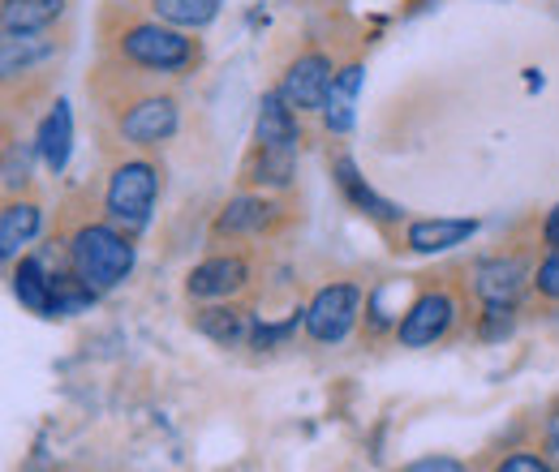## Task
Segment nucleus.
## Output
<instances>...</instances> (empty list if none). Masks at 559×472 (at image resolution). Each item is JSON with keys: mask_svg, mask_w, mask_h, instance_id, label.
I'll return each mask as SVG.
<instances>
[{"mask_svg": "<svg viewBox=\"0 0 559 472\" xmlns=\"http://www.w3.org/2000/svg\"><path fill=\"white\" fill-rule=\"evenodd\" d=\"M39 232V206L35 203H9L0 210V254L17 258L22 245H31Z\"/></svg>", "mask_w": 559, "mask_h": 472, "instance_id": "18", "label": "nucleus"}, {"mask_svg": "<svg viewBox=\"0 0 559 472\" xmlns=\"http://www.w3.org/2000/svg\"><path fill=\"white\" fill-rule=\"evenodd\" d=\"M521 283H525V267L512 263V258H490V263L478 267V279H474V288H478V296L487 305H512Z\"/></svg>", "mask_w": 559, "mask_h": 472, "instance_id": "16", "label": "nucleus"}, {"mask_svg": "<svg viewBox=\"0 0 559 472\" xmlns=\"http://www.w3.org/2000/svg\"><path fill=\"white\" fill-rule=\"evenodd\" d=\"M26 181H31V155L17 150V142H13L9 155H4V190L13 194V190H22Z\"/></svg>", "mask_w": 559, "mask_h": 472, "instance_id": "23", "label": "nucleus"}, {"mask_svg": "<svg viewBox=\"0 0 559 472\" xmlns=\"http://www.w3.org/2000/svg\"><path fill=\"white\" fill-rule=\"evenodd\" d=\"M293 168H297V150H280V146H259L254 159H250V181L254 185H288L293 181Z\"/></svg>", "mask_w": 559, "mask_h": 472, "instance_id": "21", "label": "nucleus"}, {"mask_svg": "<svg viewBox=\"0 0 559 472\" xmlns=\"http://www.w3.org/2000/svg\"><path fill=\"white\" fill-rule=\"evenodd\" d=\"M121 57L130 65L151 69V73H181L199 61V48L194 39L181 35V26H168V22H139V26H126L121 39H117Z\"/></svg>", "mask_w": 559, "mask_h": 472, "instance_id": "2", "label": "nucleus"}, {"mask_svg": "<svg viewBox=\"0 0 559 472\" xmlns=\"http://www.w3.org/2000/svg\"><path fill=\"white\" fill-rule=\"evenodd\" d=\"M254 137L259 146H280V150H297L301 142V125H297V108L280 95V90H267L259 99V117H254Z\"/></svg>", "mask_w": 559, "mask_h": 472, "instance_id": "7", "label": "nucleus"}, {"mask_svg": "<svg viewBox=\"0 0 559 472\" xmlns=\"http://www.w3.org/2000/svg\"><path fill=\"white\" fill-rule=\"evenodd\" d=\"M547 447H551V456L559 460V416H551V425H547Z\"/></svg>", "mask_w": 559, "mask_h": 472, "instance_id": "29", "label": "nucleus"}, {"mask_svg": "<svg viewBox=\"0 0 559 472\" xmlns=\"http://www.w3.org/2000/svg\"><path fill=\"white\" fill-rule=\"evenodd\" d=\"M332 82H336L332 57H323V52H301L293 65L284 69L280 95H284L297 112H323V99H328Z\"/></svg>", "mask_w": 559, "mask_h": 472, "instance_id": "4", "label": "nucleus"}, {"mask_svg": "<svg viewBox=\"0 0 559 472\" xmlns=\"http://www.w3.org/2000/svg\"><path fill=\"white\" fill-rule=\"evenodd\" d=\"M499 472H551L547 460H538V456H512V460H503Z\"/></svg>", "mask_w": 559, "mask_h": 472, "instance_id": "26", "label": "nucleus"}, {"mask_svg": "<svg viewBox=\"0 0 559 472\" xmlns=\"http://www.w3.org/2000/svg\"><path fill=\"white\" fill-rule=\"evenodd\" d=\"M405 472H465V464H456V460H448V456H430V460L409 464Z\"/></svg>", "mask_w": 559, "mask_h": 472, "instance_id": "27", "label": "nucleus"}, {"mask_svg": "<svg viewBox=\"0 0 559 472\" xmlns=\"http://www.w3.org/2000/svg\"><path fill=\"white\" fill-rule=\"evenodd\" d=\"M357 301H361V292H357L353 283H332V288H323V292L310 301V310H306V331H310V339L336 343V339L349 336L353 318H357Z\"/></svg>", "mask_w": 559, "mask_h": 472, "instance_id": "5", "label": "nucleus"}, {"mask_svg": "<svg viewBox=\"0 0 559 472\" xmlns=\"http://www.w3.org/2000/svg\"><path fill=\"white\" fill-rule=\"evenodd\" d=\"M512 331V305H490L487 323H483V339H503Z\"/></svg>", "mask_w": 559, "mask_h": 472, "instance_id": "25", "label": "nucleus"}, {"mask_svg": "<svg viewBox=\"0 0 559 472\" xmlns=\"http://www.w3.org/2000/svg\"><path fill=\"white\" fill-rule=\"evenodd\" d=\"M44 35H48V31H44ZM44 35H4V48H0V69H4V77L31 73L39 61H48V57L57 52V44L44 39Z\"/></svg>", "mask_w": 559, "mask_h": 472, "instance_id": "17", "label": "nucleus"}, {"mask_svg": "<svg viewBox=\"0 0 559 472\" xmlns=\"http://www.w3.org/2000/svg\"><path fill=\"white\" fill-rule=\"evenodd\" d=\"M155 194H159V172H155L146 159H126V164L112 168L104 203H108V215H112L121 228L139 232V228H146V219H151Z\"/></svg>", "mask_w": 559, "mask_h": 472, "instance_id": "3", "label": "nucleus"}, {"mask_svg": "<svg viewBox=\"0 0 559 472\" xmlns=\"http://www.w3.org/2000/svg\"><path fill=\"white\" fill-rule=\"evenodd\" d=\"M246 279H250V267L241 258H211L190 270V292L194 296H228V292L246 288Z\"/></svg>", "mask_w": 559, "mask_h": 472, "instance_id": "14", "label": "nucleus"}, {"mask_svg": "<svg viewBox=\"0 0 559 472\" xmlns=\"http://www.w3.org/2000/svg\"><path fill=\"white\" fill-rule=\"evenodd\" d=\"M70 263H73V275H78L86 288L108 292V288H117V283L134 270V245H130V237H121V232L108 228V223H86V228L73 237Z\"/></svg>", "mask_w": 559, "mask_h": 472, "instance_id": "1", "label": "nucleus"}, {"mask_svg": "<svg viewBox=\"0 0 559 472\" xmlns=\"http://www.w3.org/2000/svg\"><path fill=\"white\" fill-rule=\"evenodd\" d=\"M538 292L551 296V301H559V245H551L547 263L538 267Z\"/></svg>", "mask_w": 559, "mask_h": 472, "instance_id": "24", "label": "nucleus"}, {"mask_svg": "<svg viewBox=\"0 0 559 472\" xmlns=\"http://www.w3.org/2000/svg\"><path fill=\"white\" fill-rule=\"evenodd\" d=\"M181 117H177V99L168 95H151V99H139L126 117H121V137L134 142V146H159L177 134Z\"/></svg>", "mask_w": 559, "mask_h": 472, "instance_id": "6", "label": "nucleus"}, {"mask_svg": "<svg viewBox=\"0 0 559 472\" xmlns=\"http://www.w3.org/2000/svg\"><path fill=\"white\" fill-rule=\"evenodd\" d=\"M13 292H17V301H22L31 314H44V318H52L57 283H52V275L39 267L35 258H22V263L13 267Z\"/></svg>", "mask_w": 559, "mask_h": 472, "instance_id": "15", "label": "nucleus"}, {"mask_svg": "<svg viewBox=\"0 0 559 472\" xmlns=\"http://www.w3.org/2000/svg\"><path fill=\"white\" fill-rule=\"evenodd\" d=\"M219 4L224 0H151V13L168 26H181V31H203L219 17Z\"/></svg>", "mask_w": 559, "mask_h": 472, "instance_id": "19", "label": "nucleus"}, {"mask_svg": "<svg viewBox=\"0 0 559 472\" xmlns=\"http://www.w3.org/2000/svg\"><path fill=\"white\" fill-rule=\"evenodd\" d=\"M199 331L211 336L215 343H254L259 336V327L250 323V314L246 310H203L199 314Z\"/></svg>", "mask_w": 559, "mask_h": 472, "instance_id": "20", "label": "nucleus"}, {"mask_svg": "<svg viewBox=\"0 0 559 472\" xmlns=\"http://www.w3.org/2000/svg\"><path fill=\"white\" fill-rule=\"evenodd\" d=\"M361 82H366V69L357 65H345L336 69V82H332V90H328V99H323V125L332 130V134H349L353 121H357V99H361Z\"/></svg>", "mask_w": 559, "mask_h": 472, "instance_id": "10", "label": "nucleus"}, {"mask_svg": "<svg viewBox=\"0 0 559 472\" xmlns=\"http://www.w3.org/2000/svg\"><path fill=\"white\" fill-rule=\"evenodd\" d=\"M267 215H272V206L263 203V198H237V203L224 206V215L215 219V232L224 237H237V232H259L263 223H267Z\"/></svg>", "mask_w": 559, "mask_h": 472, "instance_id": "22", "label": "nucleus"}, {"mask_svg": "<svg viewBox=\"0 0 559 472\" xmlns=\"http://www.w3.org/2000/svg\"><path fill=\"white\" fill-rule=\"evenodd\" d=\"M332 172H336V185L345 190V198H349L361 215H370V219H379V223H392V219H401V206L388 203V198H379L370 185H366V177L357 172V164H353L349 155H341L336 164H332Z\"/></svg>", "mask_w": 559, "mask_h": 472, "instance_id": "13", "label": "nucleus"}, {"mask_svg": "<svg viewBox=\"0 0 559 472\" xmlns=\"http://www.w3.org/2000/svg\"><path fill=\"white\" fill-rule=\"evenodd\" d=\"M35 150H39V159H44L48 172H66V164H70V155H73V112L66 99H57V104L48 108V117L39 121V130H35Z\"/></svg>", "mask_w": 559, "mask_h": 472, "instance_id": "8", "label": "nucleus"}, {"mask_svg": "<svg viewBox=\"0 0 559 472\" xmlns=\"http://www.w3.org/2000/svg\"><path fill=\"white\" fill-rule=\"evenodd\" d=\"M448 323H452V301L443 292H430V296H421L418 305L405 314V323L396 327V336H401L405 348H426V343H435V339L448 331Z\"/></svg>", "mask_w": 559, "mask_h": 472, "instance_id": "9", "label": "nucleus"}, {"mask_svg": "<svg viewBox=\"0 0 559 472\" xmlns=\"http://www.w3.org/2000/svg\"><path fill=\"white\" fill-rule=\"evenodd\" d=\"M478 232V219H418L409 223V250L418 254H443L465 245Z\"/></svg>", "mask_w": 559, "mask_h": 472, "instance_id": "12", "label": "nucleus"}, {"mask_svg": "<svg viewBox=\"0 0 559 472\" xmlns=\"http://www.w3.org/2000/svg\"><path fill=\"white\" fill-rule=\"evenodd\" d=\"M543 237H547V245H559V206L547 215V223H543Z\"/></svg>", "mask_w": 559, "mask_h": 472, "instance_id": "28", "label": "nucleus"}, {"mask_svg": "<svg viewBox=\"0 0 559 472\" xmlns=\"http://www.w3.org/2000/svg\"><path fill=\"white\" fill-rule=\"evenodd\" d=\"M66 17V0H4L0 22L4 35H44Z\"/></svg>", "mask_w": 559, "mask_h": 472, "instance_id": "11", "label": "nucleus"}]
</instances>
